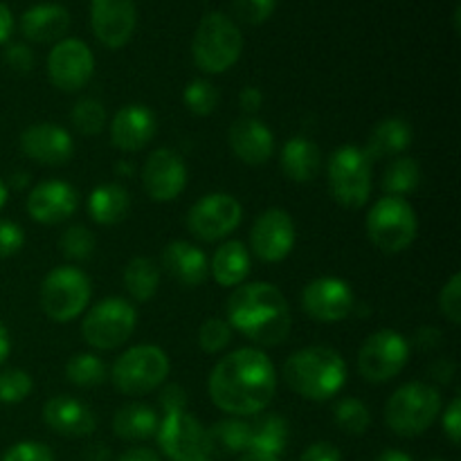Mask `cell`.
I'll return each mask as SVG.
<instances>
[{"instance_id":"1","label":"cell","mask_w":461,"mask_h":461,"mask_svg":"<svg viewBox=\"0 0 461 461\" xmlns=\"http://www.w3.org/2000/svg\"><path fill=\"white\" fill-rule=\"evenodd\" d=\"M210 399L221 412L252 417L264 412L277 390V374L268 356L259 349H237L212 369Z\"/></svg>"},{"instance_id":"2","label":"cell","mask_w":461,"mask_h":461,"mask_svg":"<svg viewBox=\"0 0 461 461\" xmlns=\"http://www.w3.org/2000/svg\"><path fill=\"white\" fill-rule=\"evenodd\" d=\"M225 311L230 327L257 345L275 347L291 333V306L284 293L268 282L237 286Z\"/></svg>"},{"instance_id":"3","label":"cell","mask_w":461,"mask_h":461,"mask_svg":"<svg viewBox=\"0 0 461 461\" xmlns=\"http://www.w3.org/2000/svg\"><path fill=\"white\" fill-rule=\"evenodd\" d=\"M284 381L309 401H329L347 381V363L331 347H304L284 363Z\"/></svg>"},{"instance_id":"4","label":"cell","mask_w":461,"mask_h":461,"mask_svg":"<svg viewBox=\"0 0 461 461\" xmlns=\"http://www.w3.org/2000/svg\"><path fill=\"white\" fill-rule=\"evenodd\" d=\"M243 36L237 23L223 12H210L201 18L192 41L194 63L207 75H221L239 61Z\"/></svg>"},{"instance_id":"5","label":"cell","mask_w":461,"mask_h":461,"mask_svg":"<svg viewBox=\"0 0 461 461\" xmlns=\"http://www.w3.org/2000/svg\"><path fill=\"white\" fill-rule=\"evenodd\" d=\"M441 412V394L428 383H408L390 396L385 405V423L399 437H419L437 421Z\"/></svg>"},{"instance_id":"6","label":"cell","mask_w":461,"mask_h":461,"mask_svg":"<svg viewBox=\"0 0 461 461\" xmlns=\"http://www.w3.org/2000/svg\"><path fill=\"white\" fill-rule=\"evenodd\" d=\"M365 228H367L369 241L378 250L385 255H399L414 241L419 223L414 207L405 198L383 196L369 210Z\"/></svg>"},{"instance_id":"7","label":"cell","mask_w":461,"mask_h":461,"mask_svg":"<svg viewBox=\"0 0 461 461\" xmlns=\"http://www.w3.org/2000/svg\"><path fill=\"white\" fill-rule=\"evenodd\" d=\"M329 192L333 201L347 210H360L367 205L372 194V162L358 147H340L331 153L327 167Z\"/></svg>"},{"instance_id":"8","label":"cell","mask_w":461,"mask_h":461,"mask_svg":"<svg viewBox=\"0 0 461 461\" xmlns=\"http://www.w3.org/2000/svg\"><path fill=\"white\" fill-rule=\"evenodd\" d=\"M169 358L160 347L138 345L120 356L113 365V385L126 396H144L160 387L169 376Z\"/></svg>"},{"instance_id":"9","label":"cell","mask_w":461,"mask_h":461,"mask_svg":"<svg viewBox=\"0 0 461 461\" xmlns=\"http://www.w3.org/2000/svg\"><path fill=\"white\" fill-rule=\"evenodd\" d=\"M90 279L75 266H59L50 270L41 284V309L54 322H70L79 318L90 302Z\"/></svg>"},{"instance_id":"10","label":"cell","mask_w":461,"mask_h":461,"mask_svg":"<svg viewBox=\"0 0 461 461\" xmlns=\"http://www.w3.org/2000/svg\"><path fill=\"white\" fill-rule=\"evenodd\" d=\"M138 311L122 297H106L88 311L81 322V336L95 349L111 351L124 345L135 331Z\"/></svg>"},{"instance_id":"11","label":"cell","mask_w":461,"mask_h":461,"mask_svg":"<svg viewBox=\"0 0 461 461\" xmlns=\"http://www.w3.org/2000/svg\"><path fill=\"white\" fill-rule=\"evenodd\" d=\"M410 358V345L399 331L381 329L360 347L358 372L369 383H387L399 376Z\"/></svg>"},{"instance_id":"12","label":"cell","mask_w":461,"mask_h":461,"mask_svg":"<svg viewBox=\"0 0 461 461\" xmlns=\"http://www.w3.org/2000/svg\"><path fill=\"white\" fill-rule=\"evenodd\" d=\"M241 203L230 194L203 196L187 214V228L201 241H219L232 234L241 223Z\"/></svg>"},{"instance_id":"13","label":"cell","mask_w":461,"mask_h":461,"mask_svg":"<svg viewBox=\"0 0 461 461\" xmlns=\"http://www.w3.org/2000/svg\"><path fill=\"white\" fill-rule=\"evenodd\" d=\"M156 437L162 453L171 461H198L207 457V428H203L192 414H165Z\"/></svg>"},{"instance_id":"14","label":"cell","mask_w":461,"mask_h":461,"mask_svg":"<svg viewBox=\"0 0 461 461\" xmlns=\"http://www.w3.org/2000/svg\"><path fill=\"white\" fill-rule=\"evenodd\" d=\"M95 72V57L79 39H61L48 57V75L54 88L77 93L90 81Z\"/></svg>"},{"instance_id":"15","label":"cell","mask_w":461,"mask_h":461,"mask_svg":"<svg viewBox=\"0 0 461 461\" xmlns=\"http://www.w3.org/2000/svg\"><path fill=\"white\" fill-rule=\"evenodd\" d=\"M306 315L318 322L333 324L349 318L356 309V295L349 284L338 277H318L302 291Z\"/></svg>"},{"instance_id":"16","label":"cell","mask_w":461,"mask_h":461,"mask_svg":"<svg viewBox=\"0 0 461 461\" xmlns=\"http://www.w3.org/2000/svg\"><path fill=\"white\" fill-rule=\"evenodd\" d=\"M295 246V223L286 210L270 207L257 216L250 230V248L261 261L277 264L291 255Z\"/></svg>"},{"instance_id":"17","label":"cell","mask_w":461,"mask_h":461,"mask_svg":"<svg viewBox=\"0 0 461 461\" xmlns=\"http://www.w3.org/2000/svg\"><path fill=\"white\" fill-rule=\"evenodd\" d=\"M90 25L102 45L111 50L124 48L138 25L135 0H93Z\"/></svg>"},{"instance_id":"18","label":"cell","mask_w":461,"mask_h":461,"mask_svg":"<svg viewBox=\"0 0 461 461\" xmlns=\"http://www.w3.org/2000/svg\"><path fill=\"white\" fill-rule=\"evenodd\" d=\"M142 185L149 198L156 203H169L183 194L187 185L185 160L171 149H156L147 158L142 169Z\"/></svg>"},{"instance_id":"19","label":"cell","mask_w":461,"mask_h":461,"mask_svg":"<svg viewBox=\"0 0 461 461\" xmlns=\"http://www.w3.org/2000/svg\"><path fill=\"white\" fill-rule=\"evenodd\" d=\"M79 210V194L63 180L39 183L27 196V212L36 223L57 225Z\"/></svg>"},{"instance_id":"20","label":"cell","mask_w":461,"mask_h":461,"mask_svg":"<svg viewBox=\"0 0 461 461\" xmlns=\"http://www.w3.org/2000/svg\"><path fill=\"white\" fill-rule=\"evenodd\" d=\"M21 151L41 165L61 167L70 162L75 142L70 133L57 124L27 126L21 133Z\"/></svg>"},{"instance_id":"21","label":"cell","mask_w":461,"mask_h":461,"mask_svg":"<svg viewBox=\"0 0 461 461\" xmlns=\"http://www.w3.org/2000/svg\"><path fill=\"white\" fill-rule=\"evenodd\" d=\"M156 135V115L142 104L120 108L111 122V142L120 151H140Z\"/></svg>"},{"instance_id":"22","label":"cell","mask_w":461,"mask_h":461,"mask_svg":"<svg viewBox=\"0 0 461 461\" xmlns=\"http://www.w3.org/2000/svg\"><path fill=\"white\" fill-rule=\"evenodd\" d=\"M228 140L239 160L246 165H266L275 153V138L264 122L255 117H239L228 131Z\"/></svg>"},{"instance_id":"23","label":"cell","mask_w":461,"mask_h":461,"mask_svg":"<svg viewBox=\"0 0 461 461\" xmlns=\"http://www.w3.org/2000/svg\"><path fill=\"white\" fill-rule=\"evenodd\" d=\"M43 421L50 430L63 437H88L97 428L88 405L72 396H52L43 405Z\"/></svg>"},{"instance_id":"24","label":"cell","mask_w":461,"mask_h":461,"mask_svg":"<svg viewBox=\"0 0 461 461\" xmlns=\"http://www.w3.org/2000/svg\"><path fill=\"white\" fill-rule=\"evenodd\" d=\"M162 268L185 288L201 286L210 275L205 252L189 241H171L162 250Z\"/></svg>"},{"instance_id":"25","label":"cell","mask_w":461,"mask_h":461,"mask_svg":"<svg viewBox=\"0 0 461 461\" xmlns=\"http://www.w3.org/2000/svg\"><path fill=\"white\" fill-rule=\"evenodd\" d=\"M70 27V12L59 3H41L27 9L21 18V32L34 43L61 41Z\"/></svg>"},{"instance_id":"26","label":"cell","mask_w":461,"mask_h":461,"mask_svg":"<svg viewBox=\"0 0 461 461\" xmlns=\"http://www.w3.org/2000/svg\"><path fill=\"white\" fill-rule=\"evenodd\" d=\"M282 171L293 183H311L322 165L318 144L309 138H291L282 149Z\"/></svg>"},{"instance_id":"27","label":"cell","mask_w":461,"mask_h":461,"mask_svg":"<svg viewBox=\"0 0 461 461\" xmlns=\"http://www.w3.org/2000/svg\"><path fill=\"white\" fill-rule=\"evenodd\" d=\"M412 144V129L401 117H387V120L378 122L374 131L369 133L367 147L363 149L365 156L372 160H383V158L399 156L401 151Z\"/></svg>"},{"instance_id":"28","label":"cell","mask_w":461,"mask_h":461,"mask_svg":"<svg viewBox=\"0 0 461 461\" xmlns=\"http://www.w3.org/2000/svg\"><path fill=\"white\" fill-rule=\"evenodd\" d=\"M250 273V255L241 241H228L219 246L212 257V277L219 286L237 288Z\"/></svg>"},{"instance_id":"29","label":"cell","mask_w":461,"mask_h":461,"mask_svg":"<svg viewBox=\"0 0 461 461\" xmlns=\"http://www.w3.org/2000/svg\"><path fill=\"white\" fill-rule=\"evenodd\" d=\"M131 198L122 185L108 183L95 189L88 198L90 219L99 225H117L129 216Z\"/></svg>"},{"instance_id":"30","label":"cell","mask_w":461,"mask_h":461,"mask_svg":"<svg viewBox=\"0 0 461 461\" xmlns=\"http://www.w3.org/2000/svg\"><path fill=\"white\" fill-rule=\"evenodd\" d=\"M158 426H160V419H158L156 410L144 403L124 405L117 410L115 419H113V430L120 439L126 441L151 439L156 437Z\"/></svg>"},{"instance_id":"31","label":"cell","mask_w":461,"mask_h":461,"mask_svg":"<svg viewBox=\"0 0 461 461\" xmlns=\"http://www.w3.org/2000/svg\"><path fill=\"white\" fill-rule=\"evenodd\" d=\"M248 428H250L248 450L273 455V457H279L286 450L288 421L279 414H261L255 421L248 423Z\"/></svg>"},{"instance_id":"32","label":"cell","mask_w":461,"mask_h":461,"mask_svg":"<svg viewBox=\"0 0 461 461\" xmlns=\"http://www.w3.org/2000/svg\"><path fill=\"white\" fill-rule=\"evenodd\" d=\"M250 441V428L246 421L239 419H225V421L214 423L207 430V457H232L248 450Z\"/></svg>"},{"instance_id":"33","label":"cell","mask_w":461,"mask_h":461,"mask_svg":"<svg viewBox=\"0 0 461 461\" xmlns=\"http://www.w3.org/2000/svg\"><path fill=\"white\" fill-rule=\"evenodd\" d=\"M160 286V270L149 257H135L124 268V288L135 302H149Z\"/></svg>"},{"instance_id":"34","label":"cell","mask_w":461,"mask_h":461,"mask_svg":"<svg viewBox=\"0 0 461 461\" xmlns=\"http://www.w3.org/2000/svg\"><path fill=\"white\" fill-rule=\"evenodd\" d=\"M421 183V167L414 158H396L383 174V192L387 196L403 198Z\"/></svg>"},{"instance_id":"35","label":"cell","mask_w":461,"mask_h":461,"mask_svg":"<svg viewBox=\"0 0 461 461\" xmlns=\"http://www.w3.org/2000/svg\"><path fill=\"white\" fill-rule=\"evenodd\" d=\"M66 376L77 387H97L108 378L106 365L95 354H75L66 365Z\"/></svg>"},{"instance_id":"36","label":"cell","mask_w":461,"mask_h":461,"mask_svg":"<svg viewBox=\"0 0 461 461\" xmlns=\"http://www.w3.org/2000/svg\"><path fill=\"white\" fill-rule=\"evenodd\" d=\"M333 421L345 435L360 437L372 426V414L360 399H342L333 408Z\"/></svg>"},{"instance_id":"37","label":"cell","mask_w":461,"mask_h":461,"mask_svg":"<svg viewBox=\"0 0 461 461\" xmlns=\"http://www.w3.org/2000/svg\"><path fill=\"white\" fill-rule=\"evenodd\" d=\"M183 102L189 113L198 117H207L216 111L219 106V90L214 84L205 79H194L189 81L187 88L183 93Z\"/></svg>"},{"instance_id":"38","label":"cell","mask_w":461,"mask_h":461,"mask_svg":"<svg viewBox=\"0 0 461 461\" xmlns=\"http://www.w3.org/2000/svg\"><path fill=\"white\" fill-rule=\"evenodd\" d=\"M70 120L79 133L97 135L106 126V111H104V106L97 99H79L75 108H72Z\"/></svg>"},{"instance_id":"39","label":"cell","mask_w":461,"mask_h":461,"mask_svg":"<svg viewBox=\"0 0 461 461\" xmlns=\"http://www.w3.org/2000/svg\"><path fill=\"white\" fill-rule=\"evenodd\" d=\"M59 248H61V252L68 259L86 261L93 257L95 237L88 228H84V225H72V228H68L66 232L61 234Z\"/></svg>"},{"instance_id":"40","label":"cell","mask_w":461,"mask_h":461,"mask_svg":"<svg viewBox=\"0 0 461 461\" xmlns=\"http://www.w3.org/2000/svg\"><path fill=\"white\" fill-rule=\"evenodd\" d=\"M32 376L23 369H5L0 372V401L3 403H21L32 394Z\"/></svg>"},{"instance_id":"41","label":"cell","mask_w":461,"mask_h":461,"mask_svg":"<svg viewBox=\"0 0 461 461\" xmlns=\"http://www.w3.org/2000/svg\"><path fill=\"white\" fill-rule=\"evenodd\" d=\"M232 342V327L221 318H210L198 331V345L205 354H219Z\"/></svg>"},{"instance_id":"42","label":"cell","mask_w":461,"mask_h":461,"mask_svg":"<svg viewBox=\"0 0 461 461\" xmlns=\"http://www.w3.org/2000/svg\"><path fill=\"white\" fill-rule=\"evenodd\" d=\"M277 0H232V12L246 25H261L273 16Z\"/></svg>"},{"instance_id":"43","label":"cell","mask_w":461,"mask_h":461,"mask_svg":"<svg viewBox=\"0 0 461 461\" xmlns=\"http://www.w3.org/2000/svg\"><path fill=\"white\" fill-rule=\"evenodd\" d=\"M439 309L450 324L461 322V275L455 273L439 293Z\"/></svg>"},{"instance_id":"44","label":"cell","mask_w":461,"mask_h":461,"mask_svg":"<svg viewBox=\"0 0 461 461\" xmlns=\"http://www.w3.org/2000/svg\"><path fill=\"white\" fill-rule=\"evenodd\" d=\"M0 461H54V453L39 441H21L12 446Z\"/></svg>"},{"instance_id":"45","label":"cell","mask_w":461,"mask_h":461,"mask_svg":"<svg viewBox=\"0 0 461 461\" xmlns=\"http://www.w3.org/2000/svg\"><path fill=\"white\" fill-rule=\"evenodd\" d=\"M23 246H25V232L21 225L0 219V259L14 257L21 252Z\"/></svg>"},{"instance_id":"46","label":"cell","mask_w":461,"mask_h":461,"mask_svg":"<svg viewBox=\"0 0 461 461\" xmlns=\"http://www.w3.org/2000/svg\"><path fill=\"white\" fill-rule=\"evenodd\" d=\"M5 61L16 72H30L34 68V54H32V50L27 45L12 43L5 50Z\"/></svg>"},{"instance_id":"47","label":"cell","mask_w":461,"mask_h":461,"mask_svg":"<svg viewBox=\"0 0 461 461\" xmlns=\"http://www.w3.org/2000/svg\"><path fill=\"white\" fill-rule=\"evenodd\" d=\"M444 432L448 435V439L453 441V446H459L461 441V399L459 396H455L453 401H450V405L446 408L444 412Z\"/></svg>"},{"instance_id":"48","label":"cell","mask_w":461,"mask_h":461,"mask_svg":"<svg viewBox=\"0 0 461 461\" xmlns=\"http://www.w3.org/2000/svg\"><path fill=\"white\" fill-rule=\"evenodd\" d=\"M160 405L165 410V414H176L185 412L187 408V394L180 385H167L160 394Z\"/></svg>"},{"instance_id":"49","label":"cell","mask_w":461,"mask_h":461,"mask_svg":"<svg viewBox=\"0 0 461 461\" xmlns=\"http://www.w3.org/2000/svg\"><path fill=\"white\" fill-rule=\"evenodd\" d=\"M300 461H342L340 450L329 441H318L302 453Z\"/></svg>"},{"instance_id":"50","label":"cell","mask_w":461,"mask_h":461,"mask_svg":"<svg viewBox=\"0 0 461 461\" xmlns=\"http://www.w3.org/2000/svg\"><path fill=\"white\" fill-rule=\"evenodd\" d=\"M264 104V95H261L259 88L255 86H248L239 93V106H241L243 113H257Z\"/></svg>"},{"instance_id":"51","label":"cell","mask_w":461,"mask_h":461,"mask_svg":"<svg viewBox=\"0 0 461 461\" xmlns=\"http://www.w3.org/2000/svg\"><path fill=\"white\" fill-rule=\"evenodd\" d=\"M117 461H160V457L151 448H131L126 453H122Z\"/></svg>"},{"instance_id":"52","label":"cell","mask_w":461,"mask_h":461,"mask_svg":"<svg viewBox=\"0 0 461 461\" xmlns=\"http://www.w3.org/2000/svg\"><path fill=\"white\" fill-rule=\"evenodd\" d=\"M14 30V16L5 3H0V45L9 39Z\"/></svg>"},{"instance_id":"53","label":"cell","mask_w":461,"mask_h":461,"mask_svg":"<svg viewBox=\"0 0 461 461\" xmlns=\"http://www.w3.org/2000/svg\"><path fill=\"white\" fill-rule=\"evenodd\" d=\"M9 351H12V338H9V331L7 327H5L3 322H0V365L7 360Z\"/></svg>"},{"instance_id":"54","label":"cell","mask_w":461,"mask_h":461,"mask_svg":"<svg viewBox=\"0 0 461 461\" xmlns=\"http://www.w3.org/2000/svg\"><path fill=\"white\" fill-rule=\"evenodd\" d=\"M86 461H111V453L106 446H90L84 455Z\"/></svg>"},{"instance_id":"55","label":"cell","mask_w":461,"mask_h":461,"mask_svg":"<svg viewBox=\"0 0 461 461\" xmlns=\"http://www.w3.org/2000/svg\"><path fill=\"white\" fill-rule=\"evenodd\" d=\"M453 372H455L453 363L446 365V369H444V363H437L435 367H432V378H435V381H439V383H448L450 376H453Z\"/></svg>"},{"instance_id":"56","label":"cell","mask_w":461,"mask_h":461,"mask_svg":"<svg viewBox=\"0 0 461 461\" xmlns=\"http://www.w3.org/2000/svg\"><path fill=\"white\" fill-rule=\"evenodd\" d=\"M374 461H412V457L403 450H383Z\"/></svg>"},{"instance_id":"57","label":"cell","mask_w":461,"mask_h":461,"mask_svg":"<svg viewBox=\"0 0 461 461\" xmlns=\"http://www.w3.org/2000/svg\"><path fill=\"white\" fill-rule=\"evenodd\" d=\"M239 461H279V457H273V455L257 453V450H246Z\"/></svg>"},{"instance_id":"58","label":"cell","mask_w":461,"mask_h":461,"mask_svg":"<svg viewBox=\"0 0 461 461\" xmlns=\"http://www.w3.org/2000/svg\"><path fill=\"white\" fill-rule=\"evenodd\" d=\"M7 198H9V189H7V185L3 183V178H0V210H3V207H5Z\"/></svg>"},{"instance_id":"59","label":"cell","mask_w":461,"mask_h":461,"mask_svg":"<svg viewBox=\"0 0 461 461\" xmlns=\"http://www.w3.org/2000/svg\"><path fill=\"white\" fill-rule=\"evenodd\" d=\"M430 461H448V459H441V457H435V459H430Z\"/></svg>"},{"instance_id":"60","label":"cell","mask_w":461,"mask_h":461,"mask_svg":"<svg viewBox=\"0 0 461 461\" xmlns=\"http://www.w3.org/2000/svg\"><path fill=\"white\" fill-rule=\"evenodd\" d=\"M198 461H214V459H210V457H203V459H198Z\"/></svg>"}]
</instances>
